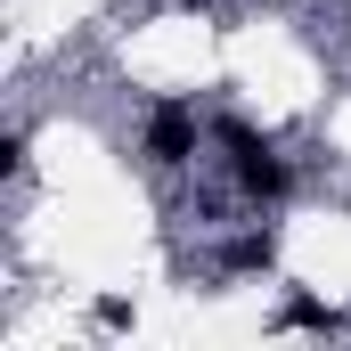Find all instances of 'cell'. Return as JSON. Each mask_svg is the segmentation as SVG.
<instances>
[{"label":"cell","mask_w":351,"mask_h":351,"mask_svg":"<svg viewBox=\"0 0 351 351\" xmlns=\"http://www.w3.org/2000/svg\"><path fill=\"white\" fill-rule=\"evenodd\" d=\"M213 139L229 147V172H237V196H245V204H286V196H294V164L269 147L245 114H213Z\"/></svg>","instance_id":"obj_1"},{"label":"cell","mask_w":351,"mask_h":351,"mask_svg":"<svg viewBox=\"0 0 351 351\" xmlns=\"http://www.w3.org/2000/svg\"><path fill=\"white\" fill-rule=\"evenodd\" d=\"M139 147H147V164H156V172H188V164H196V147H204L196 106H188V98H156V106H147Z\"/></svg>","instance_id":"obj_2"},{"label":"cell","mask_w":351,"mask_h":351,"mask_svg":"<svg viewBox=\"0 0 351 351\" xmlns=\"http://www.w3.org/2000/svg\"><path fill=\"white\" fill-rule=\"evenodd\" d=\"M221 262L237 269V278H245V269H269V262H278V237H269V229H245V237H237Z\"/></svg>","instance_id":"obj_3"}]
</instances>
